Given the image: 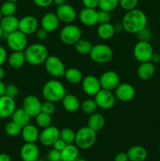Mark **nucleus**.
I'll return each mask as SVG.
<instances>
[{
  "mask_svg": "<svg viewBox=\"0 0 160 161\" xmlns=\"http://www.w3.org/2000/svg\"><path fill=\"white\" fill-rule=\"evenodd\" d=\"M121 23L124 31L130 34H136L147 27V17L142 10L136 8L127 11Z\"/></svg>",
  "mask_w": 160,
  "mask_h": 161,
  "instance_id": "1",
  "label": "nucleus"
},
{
  "mask_svg": "<svg viewBox=\"0 0 160 161\" xmlns=\"http://www.w3.org/2000/svg\"><path fill=\"white\" fill-rule=\"evenodd\" d=\"M66 94L67 91L64 85L56 79L46 82L42 90V95L45 101L54 103L61 102Z\"/></svg>",
  "mask_w": 160,
  "mask_h": 161,
  "instance_id": "2",
  "label": "nucleus"
},
{
  "mask_svg": "<svg viewBox=\"0 0 160 161\" xmlns=\"http://www.w3.org/2000/svg\"><path fill=\"white\" fill-rule=\"evenodd\" d=\"M24 53L26 62L34 66L44 64L49 57L48 49L42 43H33L28 46Z\"/></svg>",
  "mask_w": 160,
  "mask_h": 161,
  "instance_id": "3",
  "label": "nucleus"
},
{
  "mask_svg": "<svg viewBox=\"0 0 160 161\" xmlns=\"http://www.w3.org/2000/svg\"><path fill=\"white\" fill-rule=\"evenodd\" d=\"M97 141V132L90 127H83L76 131L75 144L79 149H88Z\"/></svg>",
  "mask_w": 160,
  "mask_h": 161,
  "instance_id": "4",
  "label": "nucleus"
},
{
  "mask_svg": "<svg viewBox=\"0 0 160 161\" xmlns=\"http://www.w3.org/2000/svg\"><path fill=\"white\" fill-rule=\"evenodd\" d=\"M89 55L93 62L97 64H106L112 59L113 50L109 46L100 43L93 46Z\"/></svg>",
  "mask_w": 160,
  "mask_h": 161,
  "instance_id": "5",
  "label": "nucleus"
},
{
  "mask_svg": "<svg viewBox=\"0 0 160 161\" xmlns=\"http://www.w3.org/2000/svg\"><path fill=\"white\" fill-rule=\"evenodd\" d=\"M80 39H82L81 29L73 24H67L60 31V39L65 45H75Z\"/></svg>",
  "mask_w": 160,
  "mask_h": 161,
  "instance_id": "6",
  "label": "nucleus"
},
{
  "mask_svg": "<svg viewBox=\"0 0 160 161\" xmlns=\"http://www.w3.org/2000/svg\"><path fill=\"white\" fill-rule=\"evenodd\" d=\"M44 64L47 73L53 78L58 79L64 76V73L67 69L62 60L58 57L55 55H49Z\"/></svg>",
  "mask_w": 160,
  "mask_h": 161,
  "instance_id": "7",
  "label": "nucleus"
},
{
  "mask_svg": "<svg viewBox=\"0 0 160 161\" xmlns=\"http://www.w3.org/2000/svg\"><path fill=\"white\" fill-rule=\"evenodd\" d=\"M6 42L12 51H24L28 47V36L17 30L6 36Z\"/></svg>",
  "mask_w": 160,
  "mask_h": 161,
  "instance_id": "8",
  "label": "nucleus"
},
{
  "mask_svg": "<svg viewBox=\"0 0 160 161\" xmlns=\"http://www.w3.org/2000/svg\"><path fill=\"white\" fill-rule=\"evenodd\" d=\"M153 53V47L149 42L138 41L133 47V57L140 63L151 61V58Z\"/></svg>",
  "mask_w": 160,
  "mask_h": 161,
  "instance_id": "9",
  "label": "nucleus"
},
{
  "mask_svg": "<svg viewBox=\"0 0 160 161\" xmlns=\"http://www.w3.org/2000/svg\"><path fill=\"white\" fill-rule=\"evenodd\" d=\"M94 101L97 103L98 108L101 109H111L115 106L116 102V97L114 93L111 91H107L104 89H100L94 96Z\"/></svg>",
  "mask_w": 160,
  "mask_h": 161,
  "instance_id": "10",
  "label": "nucleus"
},
{
  "mask_svg": "<svg viewBox=\"0 0 160 161\" xmlns=\"http://www.w3.org/2000/svg\"><path fill=\"white\" fill-rule=\"evenodd\" d=\"M42 103L40 99L35 95L29 94L24 98L22 102V108L31 117H35L42 110Z\"/></svg>",
  "mask_w": 160,
  "mask_h": 161,
  "instance_id": "11",
  "label": "nucleus"
},
{
  "mask_svg": "<svg viewBox=\"0 0 160 161\" xmlns=\"http://www.w3.org/2000/svg\"><path fill=\"white\" fill-rule=\"evenodd\" d=\"M101 89L113 91L120 84L119 74L115 71H106L99 78Z\"/></svg>",
  "mask_w": 160,
  "mask_h": 161,
  "instance_id": "12",
  "label": "nucleus"
},
{
  "mask_svg": "<svg viewBox=\"0 0 160 161\" xmlns=\"http://www.w3.org/2000/svg\"><path fill=\"white\" fill-rule=\"evenodd\" d=\"M60 138V129L55 126L50 125L42 129L39 134L41 144L44 146H53L55 142Z\"/></svg>",
  "mask_w": 160,
  "mask_h": 161,
  "instance_id": "13",
  "label": "nucleus"
},
{
  "mask_svg": "<svg viewBox=\"0 0 160 161\" xmlns=\"http://www.w3.org/2000/svg\"><path fill=\"white\" fill-rule=\"evenodd\" d=\"M81 84L83 92L86 95L90 97H94L97 93L101 89L99 79L93 75H88L83 77Z\"/></svg>",
  "mask_w": 160,
  "mask_h": 161,
  "instance_id": "14",
  "label": "nucleus"
},
{
  "mask_svg": "<svg viewBox=\"0 0 160 161\" xmlns=\"http://www.w3.org/2000/svg\"><path fill=\"white\" fill-rule=\"evenodd\" d=\"M39 20L32 15H27L19 20V28L21 32L26 36H30L36 32L39 29Z\"/></svg>",
  "mask_w": 160,
  "mask_h": 161,
  "instance_id": "15",
  "label": "nucleus"
},
{
  "mask_svg": "<svg viewBox=\"0 0 160 161\" xmlns=\"http://www.w3.org/2000/svg\"><path fill=\"white\" fill-rule=\"evenodd\" d=\"M115 96L116 99L122 102H129L134 98L136 90L133 85L130 83H120L115 90Z\"/></svg>",
  "mask_w": 160,
  "mask_h": 161,
  "instance_id": "16",
  "label": "nucleus"
},
{
  "mask_svg": "<svg viewBox=\"0 0 160 161\" xmlns=\"http://www.w3.org/2000/svg\"><path fill=\"white\" fill-rule=\"evenodd\" d=\"M56 16L60 21L65 24H72L75 20L77 17V12L75 8L71 5L65 4L57 6L56 10Z\"/></svg>",
  "mask_w": 160,
  "mask_h": 161,
  "instance_id": "17",
  "label": "nucleus"
},
{
  "mask_svg": "<svg viewBox=\"0 0 160 161\" xmlns=\"http://www.w3.org/2000/svg\"><path fill=\"white\" fill-rule=\"evenodd\" d=\"M22 161H36L39 158V149L35 143L25 142L20 150Z\"/></svg>",
  "mask_w": 160,
  "mask_h": 161,
  "instance_id": "18",
  "label": "nucleus"
},
{
  "mask_svg": "<svg viewBox=\"0 0 160 161\" xmlns=\"http://www.w3.org/2000/svg\"><path fill=\"white\" fill-rule=\"evenodd\" d=\"M16 108H17L14 98L6 94L0 97V119L11 117Z\"/></svg>",
  "mask_w": 160,
  "mask_h": 161,
  "instance_id": "19",
  "label": "nucleus"
},
{
  "mask_svg": "<svg viewBox=\"0 0 160 161\" xmlns=\"http://www.w3.org/2000/svg\"><path fill=\"white\" fill-rule=\"evenodd\" d=\"M78 19L85 26H95L98 24V11L96 9L84 7L78 14Z\"/></svg>",
  "mask_w": 160,
  "mask_h": 161,
  "instance_id": "20",
  "label": "nucleus"
},
{
  "mask_svg": "<svg viewBox=\"0 0 160 161\" xmlns=\"http://www.w3.org/2000/svg\"><path fill=\"white\" fill-rule=\"evenodd\" d=\"M60 20L56 13H46L41 19V28H44L49 33L53 32L58 28L60 25Z\"/></svg>",
  "mask_w": 160,
  "mask_h": 161,
  "instance_id": "21",
  "label": "nucleus"
},
{
  "mask_svg": "<svg viewBox=\"0 0 160 161\" xmlns=\"http://www.w3.org/2000/svg\"><path fill=\"white\" fill-rule=\"evenodd\" d=\"M155 73V64H153L151 61H146V62H142L140 64L136 69V74L140 80H149L154 76Z\"/></svg>",
  "mask_w": 160,
  "mask_h": 161,
  "instance_id": "22",
  "label": "nucleus"
},
{
  "mask_svg": "<svg viewBox=\"0 0 160 161\" xmlns=\"http://www.w3.org/2000/svg\"><path fill=\"white\" fill-rule=\"evenodd\" d=\"M39 134L40 132L38 127L33 124H29L22 128L20 135L25 142L36 143V142L39 139Z\"/></svg>",
  "mask_w": 160,
  "mask_h": 161,
  "instance_id": "23",
  "label": "nucleus"
},
{
  "mask_svg": "<svg viewBox=\"0 0 160 161\" xmlns=\"http://www.w3.org/2000/svg\"><path fill=\"white\" fill-rule=\"evenodd\" d=\"M0 25L3 28L4 34L7 36L9 33L18 30L19 19L14 15L3 17L0 20Z\"/></svg>",
  "mask_w": 160,
  "mask_h": 161,
  "instance_id": "24",
  "label": "nucleus"
},
{
  "mask_svg": "<svg viewBox=\"0 0 160 161\" xmlns=\"http://www.w3.org/2000/svg\"><path fill=\"white\" fill-rule=\"evenodd\" d=\"M61 102L64 109L68 113H75L79 109L81 105L78 97L72 94H66Z\"/></svg>",
  "mask_w": 160,
  "mask_h": 161,
  "instance_id": "25",
  "label": "nucleus"
},
{
  "mask_svg": "<svg viewBox=\"0 0 160 161\" xmlns=\"http://www.w3.org/2000/svg\"><path fill=\"white\" fill-rule=\"evenodd\" d=\"M130 161H144L147 157V151L141 146H133L126 152Z\"/></svg>",
  "mask_w": 160,
  "mask_h": 161,
  "instance_id": "26",
  "label": "nucleus"
},
{
  "mask_svg": "<svg viewBox=\"0 0 160 161\" xmlns=\"http://www.w3.org/2000/svg\"><path fill=\"white\" fill-rule=\"evenodd\" d=\"M7 61L9 65L14 69H20L26 63L24 51H13L8 56Z\"/></svg>",
  "mask_w": 160,
  "mask_h": 161,
  "instance_id": "27",
  "label": "nucleus"
},
{
  "mask_svg": "<svg viewBox=\"0 0 160 161\" xmlns=\"http://www.w3.org/2000/svg\"><path fill=\"white\" fill-rule=\"evenodd\" d=\"M79 149L74 144H67L61 152V161H75L78 158Z\"/></svg>",
  "mask_w": 160,
  "mask_h": 161,
  "instance_id": "28",
  "label": "nucleus"
},
{
  "mask_svg": "<svg viewBox=\"0 0 160 161\" xmlns=\"http://www.w3.org/2000/svg\"><path fill=\"white\" fill-rule=\"evenodd\" d=\"M87 124L88 127L95 130L96 132L100 131L104 128L105 125V118L100 113H94L89 115Z\"/></svg>",
  "mask_w": 160,
  "mask_h": 161,
  "instance_id": "29",
  "label": "nucleus"
},
{
  "mask_svg": "<svg viewBox=\"0 0 160 161\" xmlns=\"http://www.w3.org/2000/svg\"><path fill=\"white\" fill-rule=\"evenodd\" d=\"M97 36L103 40H108L114 36L115 28L114 25L109 23L100 24L97 30Z\"/></svg>",
  "mask_w": 160,
  "mask_h": 161,
  "instance_id": "30",
  "label": "nucleus"
},
{
  "mask_svg": "<svg viewBox=\"0 0 160 161\" xmlns=\"http://www.w3.org/2000/svg\"><path fill=\"white\" fill-rule=\"evenodd\" d=\"M11 118H12L13 121H14L17 124L24 127L30 124L31 117L23 108H16V110L13 112L12 116H11Z\"/></svg>",
  "mask_w": 160,
  "mask_h": 161,
  "instance_id": "31",
  "label": "nucleus"
},
{
  "mask_svg": "<svg viewBox=\"0 0 160 161\" xmlns=\"http://www.w3.org/2000/svg\"><path fill=\"white\" fill-rule=\"evenodd\" d=\"M64 77L68 83H72V84L81 83L83 79V73L77 68H69V69H66Z\"/></svg>",
  "mask_w": 160,
  "mask_h": 161,
  "instance_id": "32",
  "label": "nucleus"
},
{
  "mask_svg": "<svg viewBox=\"0 0 160 161\" xmlns=\"http://www.w3.org/2000/svg\"><path fill=\"white\" fill-rule=\"evenodd\" d=\"M74 46L77 53L82 55L89 54L93 47L92 43L89 40L84 39H80Z\"/></svg>",
  "mask_w": 160,
  "mask_h": 161,
  "instance_id": "33",
  "label": "nucleus"
},
{
  "mask_svg": "<svg viewBox=\"0 0 160 161\" xmlns=\"http://www.w3.org/2000/svg\"><path fill=\"white\" fill-rule=\"evenodd\" d=\"M75 135L76 132L69 127H64L60 130V138H61L66 144H74Z\"/></svg>",
  "mask_w": 160,
  "mask_h": 161,
  "instance_id": "34",
  "label": "nucleus"
},
{
  "mask_svg": "<svg viewBox=\"0 0 160 161\" xmlns=\"http://www.w3.org/2000/svg\"><path fill=\"white\" fill-rule=\"evenodd\" d=\"M97 105L94 99H86V100L83 101L80 105V108H81L82 112L84 114L86 115H91L93 113H96V110L97 109Z\"/></svg>",
  "mask_w": 160,
  "mask_h": 161,
  "instance_id": "35",
  "label": "nucleus"
},
{
  "mask_svg": "<svg viewBox=\"0 0 160 161\" xmlns=\"http://www.w3.org/2000/svg\"><path fill=\"white\" fill-rule=\"evenodd\" d=\"M22 128L23 127L15 123L14 121L11 120L8 122L5 126V132L6 135L9 137H16L21 134Z\"/></svg>",
  "mask_w": 160,
  "mask_h": 161,
  "instance_id": "36",
  "label": "nucleus"
},
{
  "mask_svg": "<svg viewBox=\"0 0 160 161\" xmlns=\"http://www.w3.org/2000/svg\"><path fill=\"white\" fill-rule=\"evenodd\" d=\"M35 122L38 127L42 129L49 127V126L51 125L52 123L51 115L41 112L35 116Z\"/></svg>",
  "mask_w": 160,
  "mask_h": 161,
  "instance_id": "37",
  "label": "nucleus"
},
{
  "mask_svg": "<svg viewBox=\"0 0 160 161\" xmlns=\"http://www.w3.org/2000/svg\"><path fill=\"white\" fill-rule=\"evenodd\" d=\"M0 9L3 17L6 16H13L17 11V4L15 2L5 1L0 6Z\"/></svg>",
  "mask_w": 160,
  "mask_h": 161,
  "instance_id": "38",
  "label": "nucleus"
},
{
  "mask_svg": "<svg viewBox=\"0 0 160 161\" xmlns=\"http://www.w3.org/2000/svg\"><path fill=\"white\" fill-rule=\"evenodd\" d=\"M119 0H99L98 7L100 10L112 12L119 6Z\"/></svg>",
  "mask_w": 160,
  "mask_h": 161,
  "instance_id": "39",
  "label": "nucleus"
},
{
  "mask_svg": "<svg viewBox=\"0 0 160 161\" xmlns=\"http://www.w3.org/2000/svg\"><path fill=\"white\" fill-rule=\"evenodd\" d=\"M137 5L138 0H119V6L126 12L136 9Z\"/></svg>",
  "mask_w": 160,
  "mask_h": 161,
  "instance_id": "40",
  "label": "nucleus"
},
{
  "mask_svg": "<svg viewBox=\"0 0 160 161\" xmlns=\"http://www.w3.org/2000/svg\"><path fill=\"white\" fill-rule=\"evenodd\" d=\"M56 111V105L54 102H49V101H45L42 103V110L41 112L47 113V114L53 115Z\"/></svg>",
  "mask_w": 160,
  "mask_h": 161,
  "instance_id": "41",
  "label": "nucleus"
},
{
  "mask_svg": "<svg viewBox=\"0 0 160 161\" xmlns=\"http://www.w3.org/2000/svg\"><path fill=\"white\" fill-rule=\"evenodd\" d=\"M19 94V89L17 86L15 84H9L6 86V91H5V94L9 97L15 98Z\"/></svg>",
  "mask_w": 160,
  "mask_h": 161,
  "instance_id": "42",
  "label": "nucleus"
},
{
  "mask_svg": "<svg viewBox=\"0 0 160 161\" xmlns=\"http://www.w3.org/2000/svg\"><path fill=\"white\" fill-rule=\"evenodd\" d=\"M111 19V12L100 10L98 11V24L109 23Z\"/></svg>",
  "mask_w": 160,
  "mask_h": 161,
  "instance_id": "43",
  "label": "nucleus"
},
{
  "mask_svg": "<svg viewBox=\"0 0 160 161\" xmlns=\"http://www.w3.org/2000/svg\"><path fill=\"white\" fill-rule=\"evenodd\" d=\"M136 35L138 36V39L139 41H146V42H149L151 39H152V32H151L150 29L146 27L144 29L141 30V31H139L138 33H136Z\"/></svg>",
  "mask_w": 160,
  "mask_h": 161,
  "instance_id": "44",
  "label": "nucleus"
},
{
  "mask_svg": "<svg viewBox=\"0 0 160 161\" xmlns=\"http://www.w3.org/2000/svg\"><path fill=\"white\" fill-rule=\"evenodd\" d=\"M48 159L50 161H61V152L53 148L49 152Z\"/></svg>",
  "mask_w": 160,
  "mask_h": 161,
  "instance_id": "45",
  "label": "nucleus"
},
{
  "mask_svg": "<svg viewBox=\"0 0 160 161\" xmlns=\"http://www.w3.org/2000/svg\"><path fill=\"white\" fill-rule=\"evenodd\" d=\"M82 3L85 8L96 9L97 7H98L99 0H82Z\"/></svg>",
  "mask_w": 160,
  "mask_h": 161,
  "instance_id": "46",
  "label": "nucleus"
},
{
  "mask_svg": "<svg viewBox=\"0 0 160 161\" xmlns=\"http://www.w3.org/2000/svg\"><path fill=\"white\" fill-rule=\"evenodd\" d=\"M35 6L40 8H46L51 6L53 0H32Z\"/></svg>",
  "mask_w": 160,
  "mask_h": 161,
  "instance_id": "47",
  "label": "nucleus"
},
{
  "mask_svg": "<svg viewBox=\"0 0 160 161\" xmlns=\"http://www.w3.org/2000/svg\"><path fill=\"white\" fill-rule=\"evenodd\" d=\"M48 34H49L48 31H45V30L42 28H39L35 32L36 37H37V39L40 41L45 40V39L47 38V36H48Z\"/></svg>",
  "mask_w": 160,
  "mask_h": 161,
  "instance_id": "48",
  "label": "nucleus"
},
{
  "mask_svg": "<svg viewBox=\"0 0 160 161\" xmlns=\"http://www.w3.org/2000/svg\"><path fill=\"white\" fill-rule=\"evenodd\" d=\"M8 54L6 49L0 45V66H3V64L7 61Z\"/></svg>",
  "mask_w": 160,
  "mask_h": 161,
  "instance_id": "49",
  "label": "nucleus"
},
{
  "mask_svg": "<svg viewBox=\"0 0 160 161\" xmlns=\"http://www.w3.org/2000/svg\"><path fill=\"white\" fill-rule=\"evenodd\" d=\"M67 144H66L61 138H59V139L56 140V141L55 142L54 144L53 145V149H56V150L60 151V152H61V151L65 148V146H67Z\"/></svg>",
  "mask_w": 160,
  "mask_h": 161,
  "instance_id": "50",
  "label": "nucleus"
},
{
  "mask_svg": "<svg viewBox=\"0 0 160 161\" xmlns=\"http://www.w3.org/2000/svg\"><path fill=\"white\" fill-rule=\"evenodd\" d=\"M114 161H130L126 153L120 152L115 155L114 158Z\"/></svg>",
  "mask_w": 160,
  "mask_h": 161,
  "instance_id": "51",
  "label": "nucleus"
},
{
  "mask_svg": "<svg viewBox=\"0 0 160 161\" xmlns=\"http://www.w3.org/2000/svg\"><path fill=\"white\" fill-rule=\"evenodd\" d=\"M160 61V54L157 53H154L152 55V58H151V62H152L153 64H157Z\"/></svg>",
  "mask_w": 160,
  "mask_h": 161,
  "instance_id": "52",
  "label": "nucleus"
},
{
  "mask_svg": "<svg viewBox=\"0 0 160 161\" xmlns=\"http://www.w3.org/2000/svg\"><path fill=\"white\" fill-rule=\"evenodd\" d=\"M0 161H12V160L9 154L1 153H0Z\"/></svg>",
  "mask_w": 160,
  "mask_h": 161,
  "instance_id": "53",
  "label": "nucleus"
},
{
  "mask_svg": "<svg viewBox=\"0 0 160 161\" xmlns=\"http://www.w3.org/2000/svg\"><path fill=\"white\" fill-rule=\"evenodd\" d=\"M114 28H115V31L118 33L122 32V31H124L123 29V26H122V23H116L115 25H114Z\"/></svg>",
  "mask_w": 160,
  "mask_h": 161,
  "instance_id": "54",
  "label": "nucleus"
},
{
  "mask_svg": "<svg viewBox=\"0 0 160 161\" xmlns=\"http://www.w3.org/2000/svg\"><path fill=\"white\" fill-rule=\"evenodd\" d=\"M6 86L3 80H0V97L5 95V91H6Z\"/></svg>",
  "mask_w": 160,
  "mask_h": 161,
  "instance_id": "55",
  "label": "nucleus"
},
{
  "mask_svg": "<svg viewBox=\"0 0 160 161\" xmlns=\"http://www.w3.org/2000/svg\"><path fill=\"white\" fill-rule=\"evenodd\" d=\"M53 3L56 5V6H60L61 5L65 4L66 0H53Z\"/></svg>",
  "mask_w": 160,
  "mask_h": 161,
  "instance_id": "56",
  "label": "nucleus"
},
{
  "mask_svg": "<svg viewBox=\"0 0 160 161\" xmlns=\"http://www.w3.org/2000/svg\"><path fill=\"white\" fill-rule=\"evenodd\" d=\"M6 75V72L5 69H3V66H0V80H3Z\"/></svg>",
  "mask_w": 160,
  "mask_h": 161,
  "instance_id": "57",
  "label": "nucleus"
},
{
  "mask_svg": "<svg viewBox=\"0 0 160 161\" xmlns=\"http://www.w3.org/2000/svg\"><path fill=\"white\" fill-rule=\"evenodd\" d=\"M3 36H4V32H3V28H2L1 25H0V40H1L2 38L3 37Z\"/></svg>",
  "mask_w": 160,
  "mask_h": 161,
  "instance_id": "58",
  "label": "nucleus"
},
{
  "mask_svg": "<svg viewBox=\"0 0 160 161\" xmlns=\"http://www.w3.org/2000/svg\"><path fill=\"white\" fill-rule=\"evenodd\" d=\"M75 161H88V160H85V159H83V158H78Z\"/></svg>",
  "mask_w": 160,
  "mask_h": 161,
  "instance_id": "59",
  "label": "nucleus"
},
{
  "mask_svg": "<svg viewBox=\"0 0 160 161\" xmlns=\"http://www.w3.org/2000/svg\"><path fill=\"white\" fill-rule=\"evenodd\" d=\"M3 14H2V12H1V9H0V20H1V19L3 18Z\"/></svg>",
  "mask_w": 160,
  "mask_h": 161,
  "instance_id": "60",
  "label": "nucleus"
},
{
  "mask_svg": "<svg viewBox=\"0 0 160 161\" xmlns=\"http://www.w3.org/2000/svg\"><path fill=\"white\" fill-rule=\"evenodd\" d=\"M5 1H10V2H15V3H17L18 0H5Z\"/></svg>",
  "mask_w": 160,
  "mask_h": 161,
  "instance_id": "61",
  "label": "nucleus"
},
{
  "mask_svg": "<svg viewBox=\"0 0 160 161\" xmlns=\"http://www.w3.org/2000/svg\"><path fill=\"white\" fill-rule=\"evenodd\" d=\"M36 161H45V160H43V159H42V158H39Z\"/></svg>",
  "mask_w": 160,
  "mask_h": 161,
  "instance_id": "62",
  "label": "nucleus"
},
{
  "mask_svg": "<svg viewBox=\"0 0 160 161\" xmlns=\"http://www.w3.org/2000/svg\"><path fill=\"white\" fill-rule=\"evenodd\" d=\"M158 151H159V153H160V144L159 146H158Z\"/></svg>",
  "mask_w": 160,
  "mask_h": 161,
  "instance_id": "63",
  "label": "nucleus"
}]
</instances>
